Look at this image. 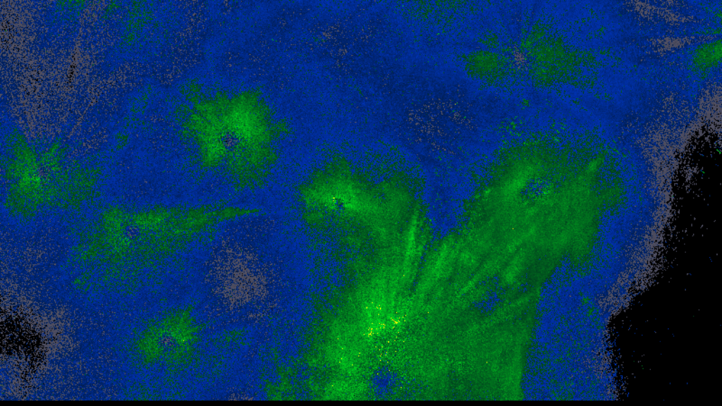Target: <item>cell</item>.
<instances>
[{"instance_id":"cell-1","label":"cell","mask_w":722,"mask_h":406,"mask_svg":"<svg viewBox=\"0 0 722 406\" xmlns=\"http://www.w3.org/2000/svg\"><path fill=\"white\" fill-rule=\"evenodd\" d=\"M313 203L342 211L350 216L374 223L384 219L388 208L379 197L372 195L353 180L345 176L325 178L313 185Z\"/></svg>"}]
</instances>
